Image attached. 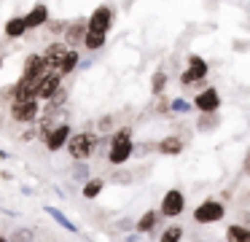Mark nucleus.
I'll return each instance as SVG.
<instances>
[{"label": "nucleus", "instance_id": "aec40b11", "mask_svg": "<svg viewBox=\"0 0 250 242\" xmlns=\"http://www.w3.org/2000/svg\"><path fill=\"white\" fill-rule=\"evenodd\" d=\"M43 213L49 215V218H54V223H57V226H62L65 231H70V234H78V226L73 223V220L67 218V215L62 213L60 207H54V204H46V207H43Z\"/></svg>", "mask_w": 250, "mask_h": 242}, {"label": "nucleus", "instance_id": "ea45409f", "mask_svg": "<svg viewBox=\"0 0 250 242\" xmlns=\"http://www.w3.org/2000/svg\"><path fill=\"white\" fill-rule=\"evenodd\" d=\"M0 159H8V151L6 148H0Z\"/></svg>", "mask_w": 250, "mask_h": 242}, {"label": "nucleus", "instance_id": "79ce46f5", "mask_svg": "<svg viewBox=\"0 0 250 242\" xmlns=\"http://www.w3.org/2000/svg\"><path fill=\"white\" fill-rule=\"evenodd\" d=\"M0 67H3V54H0Z\"/></svg>", "mask_w": 250, "mask_h": 242}, {"label": "nucleus", "instance_id": "dca6fc26", "mask_svg": "<svg viewBox=\"0 0 250 242\" xmlns=\"http://www.w3.org/2000/svg\"><path fill=\"white\" fill-rule=\"evenodd\" d=\"M3 35L8 38V41H22L24 35H27V24H24V16H11V19H6V24H3Z\"/></svg>", "mask_w": 250, "mask_h": 242}, {"label": "nucleus", "instance_id": "6e6552de", "mask_svg": "<svg viewBox=\"0 0 250 242\" xmlns=\"http://www.w3.org/2000/svg\"><path fill=\"white\" fill-rule=\"evenodd\" d=\"M73 132H76V129L70 127V121H60L54 129H51L49 137L43 140L46 151H49V154H60V151H65L67 143H70V137H73Z\"/></svg>", "mask_w": 250, "mask_h": 242}, {"label": "nucleus", "instance_id": "72a5a7b5", "mask_svg": "<svg viewBox=\"0 0 250 242\" xmlns=\"http://www.w3.org/2000/svg\"><path fill=\"white\" fill-rule=\"evenodd\" d=\"M116 229L129 234V231H135V220H132V218H119V220H116Z\"/></svg>", "mask_w": 250, "mask_h": 242}, {"label": "nucleus", "instance_id": "393cba45", "mask_svg": "<svg viewBox=\"0 0 250 242\" xmlns=\"http://www.w3.org/2000/svg\"><path fill=\"white\" fill-rule=\"evenodd\" d=\"M167 81H169V75L164 73L162 67L156 70V73L151 75V97L156 100V97H162L164 94V89H167Z\"/></svg>", "mask_w": 250, "mask_h": 242}, {"label": "nucleus", "instance_id": "a878e982", "mask_svg": "<svg viewBox=\"0 0 250 242\" xmlns=\"http://www.w3.org/2000/svg\"><path fill=\"white\" fill-rule=\"evenodd\" d=\"M35 240V229L33 226H17L8 234V242H33Z\"/></svg>", "mask_w": 250, "mask_h": 242}, {"label": "nucleus", "instance_id": "5701e85b", "mask_svg": "<svg viewBox=\"0 0 250 242\" xmlns=\"http://www.w3.org/2000/svg\"><path fill=\"white\" fill-rule=\"evenodd\" d=\"M186 240V231L180 223H169L162 229V234H159V242H183Z\"/></svg>", "mask_w": 250, "mask_h": 242}, {"label": "nucleus", "instance_id": "20e7f679", "mask_svg": "<svg viewBox=\"0 0 250 242\" xmlns=\"http://www.w3.org/2000/svg\"><path fill=\"white\" fill-rule=\"evenodd\" d=\"M156 210H159V215L167 218V220L180 218V215L186 213V191H183V188H178V186L167 188V191L162 194V202H159Z\"/></svg>", "mask_w": 250, "mask_h": 242}, {"label": "nucleus", "instance_id": "ddd939ff", "mask_svg": "<svg viewBox=\"0 0 250 242\" xmlns=\"http://www.w3.org/2000/svg\"><path fill=\"white\" fill-rule=\"evenodd\" d=\"M51 19V14H49V5L46 3H35L33 8L24 14V24H27V32H33V30H41V27H46V22Z\"/></svg>", "mask_w": 250, "mask_h": 242}, {"label": "nucleus", "instance_id": "2f4dec72", "mask_svg": "<svg viewBox=\"0 0 250 242\" xmlns=\"http://www.w3.org/2000/svg\"><path fill=\"white\" fill-rule=\"evenodd\" d=\"M17 140H19V143H33V140H38V129H35V124H30V127L24 129Z\"/></svg>", "mask_w": 250, "mask_h": 242}, {"label": "nucleus", "instance_id": "f8f14e48", "mask_svg": "<svg viewBox=\"0 0 250 242\" xmlns=\"http://www.w3.org/2000/svg\"><path fill=\"white\" fill-rule=\"evenodd\" d=\"M67 51H70V46H67L65 41H49V43L43 46V51H41V54H43L46 65H49L51 70H57V67H60V62L65 59Z\"/></svg>", "mask_w": 250, "mask_h": 242}, {"label": "nucleus", "instance_id": "9d476101", "mask_svg": "<svg viewBox=\"0 0 250 242\" xmlns=\"http://www.w3.org/2000/svg\"><path fill=\"white\" fill-rule=\"evenodd\" d=\"M62 75L57 73V70H49V73L43 75V81H41L38 86H35V100H41V102H49L51 97L57 94V91L62 89Z\"/></svg>", "mask_w": 250, "mask_h": 242}, {"label": "nucleus", "instance_id": "7c9ffc66", "mask_svg": "<svg viewBox=\"0 0 250 242\" xmlns=\"http://www.w3.org/2000/svg\"><path fill=\"white\" fill-rule=\"evenodd\" d=\"M113 183H121V186H126V183H132V172H126V170H121V167H116V172H113V177H110Z\"/></svg>", "mask_w": 250, "mask_h": 242}, {"label": "nucleus", "instance_id": "9b49d317", "mask_svg": "<svg viewBox=\"0 0 250 242\" xmlns=\"http://www.w3.org/2000/svg\"><path fill=\"white\" fill-rule=\"evenodd\" d=\"M86 32H89L86 19H83V16H78V19H73L70 24H67V30H65V35H62V41H65L70 48H81V46H83V38H86Z\"/></svg>", "mask_w": 250, "mask_h": 242}, {"label": "nucleus", "instance_id": "f03ea898", "mask_svg": "<svg viewBox=\"0 0 250 242\" xmlns=\"http://www.w3.org/2000/svg\"><path fill=\"white\" fill-rule=\"evenodd\" d=\"M191 218H194L196 226H212L226 220V204L218 197H205L194 210H191Z\"/></svg>", "mask_w": 250, "mask_h": 242}, {"label": "nucleus", "instance_id": "4c0bfd02", "mask_svg": "<svg viewBox=\"0 0 250 242\" xmlns=\"http://www.w3.org/2000/svg\"><path fill=\"white\" fill-rule=\"evenodd\" d=\"M140 240V234H137V231H129V234H126V240L124 242H137Z\"/></svg>", "mask_w": 250, "mask_h": 242}, {"label": "nucleus", "instance_id": "423d86ee", "mask_svg": "<svg viewBox=\"0 0 250 242\" xmlns=\"http://www.w3.org/2000/svg\"><path fill=\"white\" fill-rule=\"evenodd\" d=\"M113 22H116V8H113L110 3H100L97 8H94L92 14L86 16L89 30H94V32H105V35H108V32L113 30Z\"/></svg>", "mask_w": 250, "mask_h": 242}, {"label": "nucleus", "instance_id": "f3484780", "mask_svg": "<svg viewBox=\"0 0 250 242\" xmlns=\"http://www.w3.org/2000/svg\"><path fill=\"white\" fill-rule=\"evenodd\" d=\"M221 121H223L221 113H199V116H196L194 129L199 134H210V132H215V129L221 127Z\"/></svg>", "mask_w": 250, "mask_h": 242}, {"label": "nucleus", "instance_id": "37998d69", "mask_svg": "<svg viewBox=\"0 0 250 242\" xmlns=\"http://www.w3.org/2000/svg\"><path fill=\"white\" fill-rule=\"evenodd\" d=\"M248 199H250V188H248Z\"/></svg>", "mask_w": 250, "mask_h": 242}, {"label": "nucleus", "instance_id": "a19ab883", "mask_svg": "<svg viewBox=\"0 0 250 242\" xmlns=\"http://www.w3.org/2000/svg\"><path fill=\"white\" fill-rule=\"evenodd\" d=\"M0 242H8V237H3V234H0Z\"/></svg>", "mask_w": 250, "mask_h": 242}, {"label": "nucleus", "instance_id": "c756f323", "mask_svg": "<svg viewBox=\"0 0 250 242\" xmlns=\"http://www.w3.org/2000/svg\"><path fill=\"white\" fill-rule=\"evenodd\" d=\"M153 113H156V116H172V113H169V100L167 97H156V105H153Z\"/></svg>", "mask_w": 250, "mask_h": 242}, {"label": "nucleus", "instance_id": "1a4fd4ad", "mask_svg": "<svg viewBox=\"0 0 250 242\" xmlns=\"http://www.w3.org/2000/svg\"><path fill=\"white\" fill-rule=\"evenodd\" d=\"M135 140H119V143H110L108 151H105V159H108L110 167H124L126 161L135 156Z\"/></svg>", "mask_w": 250, "mask_h": 242}, {"label": "nucleus", "instance_id": "a211bd4d", "mask_svg": "<svg viewBox=\"0 0 250 242\" xmlns=\"http://www.w3.org/2000/svg\"><path fill=\"white\" fill-rule=\"evenodd\" d=\"M105 191V177L100 175H92L86 183L81 186V197L86 199V202H94V199H100V194Z\"/></svg>", "mask_w": 250, "mask_h": 242}, {"label": "nucleus", "instance_id": "b1692460", "mask_svg": "<svg viewBox=\"0 0 250 242\" xmlns=\"http://www.w3.org/2000/svg\"><path fill=\"white\" fill-rule=\"evenodd\" d=\"M67 24H70L67 19H49V22H46V27H43V32H46L49 38H54V41H62Z\"/></svg>", "mask_w": 250, "mask_h": 242}, {"label": "nucleus", "instance_id": "0eeeda50", "mask_svg": "<svg viewBox=\"0 0 250 242\" xmlns=\"http://www.w3.org/2000/svg\"><path fill=\"white\" fill-rule=\"evenodd\" d=\"M194 110L196 113H221V105H223V97L215 86H205L202 91L194 94Z\"/></svg>", "mask_w": 250, "mask_h": 242}, {"label": "nucleus", "instance_id": "f257e3e1", "mask_svg": "<svg viewBox=\"0 0 250 242\" xmlns=\"http://www.w3.org/2000/svg\"><path fill=\"white\" fill-rule=\"evenodd\" d=\"M100 148V134L94 129H81V132H73L70 143H67V156L73 161H89Z\"/></svg>", "mask_w": 250, "mask_h": 242}, {"label": "nucleus", "instance_id": "c85d7f7f", "mask_svg": "<svg viewBox=\"0 0 250 242\" xmlns=\"http://www.w3.org/2000/svg\"><path fill=\"white\" fill-rule=\"evenodd\" d=\"M191 110H194V102L183 100V97L169 100V113H172V116H178V113H191Z\"/></svg>", "mask_w": 250, "mask_h": 242}, {"label": "nucleus", "instance_id": "cd10ccee", "mask_svg": "<svg viewBox=\"0 0 250 242\" xmlns=\"http://www.w3.org/2000/svg\"><path fill=\"white\" fill-rule=\"evenodd\" d=\"M116 129V116L113 113H105L97 118V134H110Z\"/></svg>", "mask_w": 250, "mask_h": 242}, {"label": "nucleus", "instance_id": "e433bc0d", "mask_svg": "<svg viewBox=\"0 0 250 242\" xmlns=\"http://www.w3.org/2000/svg\"><path fill=\"white\" fill-rule=\"evenodd\" d=\"M242 172H245V175L250 177V151H248V154H245V159H242Z\"/></svg>", "mask_w": 250, "mask_h": 242}, {"label": "nucleus", "instance_id": "4be33fe9", "mask_svg": "<svg viewBox=\"0 0 250 242\" xmlns=\"http://www.w3.org/2000/svg\"><path fill=\"white\" fill-rule=\"evenodd\" d=\"M223 237H226V242H250V226L248 223H229Z\"/></svg>", "mask_w": 250, "mask_h": 242}, {"label": "nucleus", "instance_id": "473e14b6", "mask_svg": "<svg viewBox=\"0 0 250 242\" xmlns=\"http://www.w3.org/2000/svg\"><path fill=\"white\" fill-rule=\"evenodd\" d=\"M65 102H67V89L62 86V89L57 91V94L51 97V100H49V105H54V108H65Z\"/></svg>", "mask_w": 250, "mask_h": 242}, {"label": "nucleus", "instance_id": "2eb2a0df", "mask_svg": "<svg viewBox=\"0 0 250 242\" xmlns=\"http://www.w3.org/2000/svg\"><path fill=\"white\" fill-rule=\"evenodd\" d=\"M156 151L162 156H180L186 151V140L180 137V134H164L156 143Z\"/></svg>", "mask_w": 250, "mask_h": 242}, {"label": "nucleus", "instance_id": "c9c22d12", "mask_svg": "<svg viewBox=\"0 0 250 242\" xmlns=\"http://www.w3.org/2000/svg\"><path fill=\"white\" fill-rule=\"evenodd\" d=\"M234 51H250V41H234Z\"/></svg>", "mask_w": 250, "mask_h": 242}, {"label": "nucleus", "instance_id": "58836bf2", "mask_svg": "<svg viewBox=\"0 0 250 242\" xmlns=\"http://www.w3.org/2000/svg\"><path fill=\"white\" fill-rule=\"evenodd\" d=\"M86 67H92V59H81V65H78V70H86Z\"/></svg>", "mask_w": 250, "mask_h": 242}, {"label": "nucleus", "instance_id": "6ab92c4d", "mask_svg": "<svg viewBox=\"0 0 250 242\" xmlns=\"http://www.w3.org/2000/svg\"><path fill=\"white\" fill-rule=\"evenodd\" d=\"M78 65H81V51H78V48H70V51L65 54V59L60 62L57 73H60L62 78H67V75H73L78 70Z\"/></svg>", "mask_w": 250, "mask_h": 242}, {"label": "nucleus", "instance_id": "412c9836", "mask_svg": "<svg viewBox=\"0 0 250 242\" xmlns=\"http://www.w3.org/2000/svg\"><path fill=\"white\" fill-rule=\"evenodd\" d=\"M105 43H108V35L105 32H94V30H89L86 32V38H83V51H92V54H97V51H103L105 48Z\"/></svg>", "mask_w": 250, "mask_h": 242}, {"label": "nucleus", "instance_id": "4468645a", "mask_svg": "<svg viewBox=\"0 0 250 242\" xmlns=\"http://www.w3.org/2000/svg\"><path fill=\"white\" fill-rule=\"evenodd\" d=\"M159 223H162V215H159V210H156V207H151V210H146V213H143L140 218L135 220V231H137L140 237L153 234Z\"/></svg>", "mask_w": 250, "mask_h": 242}, {"label": "nucleus", "instance_id": "39448f33", "mask_svg": "<svg viewBox=\"0 0 250 242\" xmlns=\"http://www.w3.org/2000/svg\"><path fill=\"white\" fill-rule=\"evenodd\" d=\"M8 116H11L14 124L30 127V124H35L41 116V100H14L11 105H8Z\"/></svg>", "mask_w": 250, "mask_h": 242}, {"label": "nucleus", "instance_id": "bb28decb", "mask_svg": "<svg viewBox=\"0 0 250 242\" xmlns=\"http://www.w3.org/2000/svg\"><path fill=\"white\" fill-rule=\"evenodd\" d=\"M92 177V170H89V161H73V180L76 183H86Z\"/></svg>", "mask_w": 250, "mask_h": 242}, {"label": "nucleus", "instance_id": "c03bdc74", "mask_svg": "<svg viewBox=\"0 0 250 242\" xmlns=\"http://www.w3.org/2000/svg\"><path fill=\"white\" fill-rule=\"evenodd\" d=\"M194 242H202V240H194Z\"/></svg>", "mask_w": 250, "mask_h": 242}, {"label": "nucleus", "instance_id": "f704fd0d", "mask_svg": "<svg viewBox=\"0 0 250 242\" xmlns=\"http://www.w3.org/2000/svg\"><path fill=\"white\" fill-rule=\"evenodd\" d=\"M11 100H14V84L0 89V102H11Z\"/></svg>", "mask_w": 250, "mask_h": 242}, {"label": "nucleus", "instance_id": "7ed1b4c3", "mask_svg": "<svg viewBox=\"0 0 250 242\" xmlns=\"http://www.w3.org/2000/svg\"><path fill=\"white\" fill-rule=\"evenodd\" d=\"M207 75H210V62L202 54H188L186 57V70L180 73V86H196L202 91Z\"/></svg>", "mask_w": 250, "mask_h": 242}]
</instances>
